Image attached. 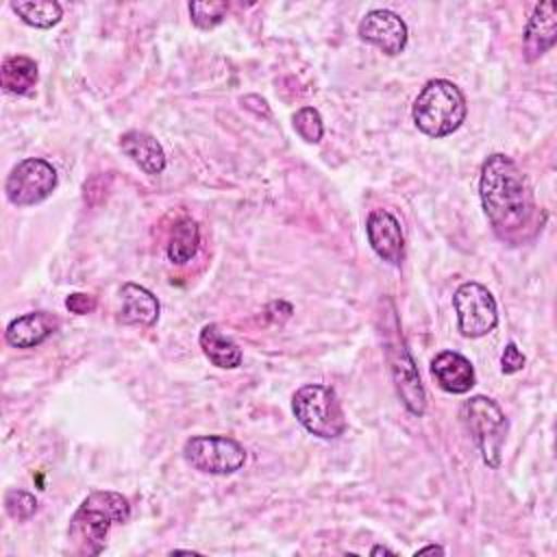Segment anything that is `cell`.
Instances as JSON below:
<instances>
[{"label": "cell", "mask_w": 557, "mask_h": 557, "mask_svg": "<svg viewBox=\"0 0 557 557\" xmlns=\"http://www.w3.org/2000/svg\"><path fill=\"white\" fill-rule=\"evenodd\" d=\"M479 196L500 242L520 246L537 235L540 222L533 189L511 157L494 152L483 161Z\"/></svg>", "instance_id": "6da1fadb"}, {"label": "cell", "mask_w": 557, "mask_h": 557, "mask_svg": "<svg viewBox=\"0 0 557 557\" xmlns=\"http://www.w3.org/2000/svg\"><path fill=\"white\" fill-rule=\"evenodd\" d=\"M128 518L131 505L126 496L111 490L91 492L70 518L67 540L78 555H100L111 527L124 524Z\"/></svg>", "instance_id": "7a4b0ae2"}, {"label": "cell", "mask_w": 557, "mask_h": 557, "mask_svg": "<svg viewBox=\"0 0 557 557\" xmlns=\"http://www.w3.org/2000/svg\"><path fill=\"white\" fill-rule=\"evenodd\" d=\"M411 117L429 137H446L455 133L466 120V98L461 89L446 81L433 78L429 81L413 100Z\"/></svg>", "instance_id": "3957f363"}, {"label": "cell", "mask_w": 557, "mask_h": 557, "mask_svg": "<svg viewBox=\"0 0 557 557\" xmlns=\"http://www.w3.org/2000/svg\"><path fill=\"white\" fill-rule=\"evenodd\" d=\"M292 411L311 435L322 440H335L346 429L342 405L335 389L329 385H302L292 396Z\"/></svg>", "instance_id": "277c9868"}, {"label": "cell", "mask_w": 557, "mask_h": 557, "mask_svg": "<svg viewBox=\"0 0 557 557\" xmlns=\"http://www.w3.org/2000/svg\"><path fill=\"white\" fill-rule=\"evenodd\" d=\"M461 418L481 453L483 463L496 470L500 466L503 444L507 435V418L503 409L492 398L476 394L461 405Z\"/></svg>", "instance_id": "5b68a950"}, {"label": "cell", "mask_w": 557, "mask_h": 557, "mask_svg": "<svg viewBox=\"0 0 557 557\" xmlns=\"http://www.w3.org/2000/svg\"><path fill=\"white\" fill-rule=\"evenodd\" d=\"M385 357L389 366V374L396 387V394L405 409L411 416H424L426 411V392L420 381L418 366L407 348V342L398 329V320L392 313V329L385 331Z\"/></svg>", "instance_id": "8992f818"}, {"label": "cell", "mask_w": 557, "mask_h": 557, "mask_svg": "<svg viewBox=\"0 0 557 557\" xmlns=\"http://www.w3.org/2000/svg\"><path fill=\"white\" fill-rule=\"evenodd\" d=\"M183 459L202 474L226 476L246 463V450L226 435H194L183 444Z\"/></svg>", "instance_id": "52a82bcc"}, {"label": "cell", "mask_w": 557, "mask_h": 557, "mask_svg": "<svg viewBox=\"0 0 557 557\" xmlns=\"http://www.w3.org/2000/svg\"><path fill=\"white\" fill-rule=\"evenodd\" d=\"M453 309L457 313V326L463 337L476 339L492 333L498 324V307L492 292L476 283H461L453 294Z\"/></svg>", "instance_id": "ba28073f"}, {"label": "cell", "mask_w": 557, "mask_h": 557, "mask_svg": "<svg viewBox=\"0 0 557 557\" xmlns=\"http://www.w3.org/2000/svg\"><path fill=\"white\" fill-rule=\"evenodd\" d=\"M57 187V170L37 157L22 159L7 176L4 194L15 207H30L46 200Z\"/></svg>", "instance_id": "9c48e42d"}, {"label": "cell", "mask_w": 557, "mask_h": 557, "mask_svg": "<svg viewBox=\"0 0 557 557\" xmlns=\"http://www.w3.org/2000/svg\"><path fill=\"white\" fill-rule=\"evenodd\" d=\"M357 33L366 44L376 46L387 57L400 54L409 39L405 20L389 9H374L366 13V17L359 22Z\"/></svg>", "instance_id": "30bf717a"}, {"label": "cell", "mask_w": 557, "mask_h": 557, "mask_svg": "<svg viewBox=\"0 0 557 557\" xmlns=\"http://www.w3.org/2000/svg\"><path fill=\"white\" fill-rule=\"evenodd\" d=\"M366 235L379 259L400 265L405 257V237L396 215H392L387 209L370 211L366 220Z\"/></svg>", "instance_id": "8fae6325"}, {"label": "cell", "mask_w": 557, "mask_h": 557, "mask_svg": "<svg viewBox=\"0 0 557 557\" xmlns=\"http://www.w3.org/2000/svg\"><path fill=\"white\" fill-rule=\"evenodd\" d=\"M431 376L448 394H466L474 387L476 374L468 357L455 350H442L431 361Z\"/></svg>", "instance_id": "7c38bea8"}, {"label": "cell", "mask_w": 557, "mask_h": 557, "mask_svg": "<svg viewBox=\"0 0 557 557\" xmlns=\"http://www.w3.org/2000/svg\"><path fill=\"white\" fill-rule=\"evenodd\" d=\"M557 41V4L540 2L524 28V59L531 63L548 52Z\"/></svg>", "instance_id": "4fadbf2b"}, {"label": "cell", "mask_w": 557, "mask_h": 557, "mask_svg": "<svg viewBox=\"0 0 557 557\" xmlns=\"http://www.w3.org/2000/svg\"><path fill=\"white\" fill-rule=\"evenodd\" d=\"M59 329L57 315L48 311H30L9 322L4 339L13 348H35L44 344Z\"/></svg>", "instance_id": "5bb4252c"}, {"label": "cell", "mask_w": 557, "mask_h": 557, "mask_svg": "<svg viewBox=\"0 0 557 557\" xmlns=\"http://www.w3.org/2000/svg\"><path fill=\"white\" fill-rule=\"evenodd\" d=\"M122 307L117 320L128 326H152L159 320V300L157 296L137 283H124L120 287Z\"/></svg>", "instance_id": "9a60e30c"}, {"label": "cell", "mask_w": 557, "mask_h": 557, "mask_svg": "<svg viewBox=\"0 0 557 557\" xmlns=\"http://www.w3.org/2000/svg\"><path fill=\"white\" fill-rule=\"evenodd\" d=\"M120 148L131 161H135L146 174H161L165 170L163 146L144 131H126L120 137Z\"/></svg>", "instance_id": "2e32d148"}, {"label": "cell", "mask_w": 557, "mask_h": 557, "mask_svg": "<svg viewBox=\"0 0 557 557\" xmlns=\"http://www.w3.org/2000/svg\"><path fill=\"white\" fill-rule=\"evenodd\" d=\"M198 344L205 352V357L215 366V368H222V370H235L242 366V348L228 337L224 335V331L220 329V324L215 322H209L200 329V335H198Z\"/></svg>", "instance_id": "e0dca14e"}, {"label": "cell", "mask_w": 557, "mask_h": 557, "mask_svg": "<svg viewBox=\"0 0 557 557\" xmlns=\"http://www.w3.org/2000/svg\"><path fill=\"white\" fill-rule=\"evenodd\" d=\"M0 81H2V89L7 94L24 96L37 83V63L24 54L7 57L0 67Z\"/></svg>", "instance_id": "ac0fdd59"}, {"label": "cell", "mask_w": 557, "mask_h": 557, "mask_svg": "<svg viewBox=\"0 0 557 557\" xmlns=\"http://www.w3.org/2000/svg\"><path fill=\"white\" fill-rule=\"evenodd\" d=\"M198 244H200L198 224L191 218H181L170 231V239L165 248L168 259L176 265H183L198 252Z\"/></svg>", "instance_id": "d6986e66"}, {"label": "cell", "mask_w": 557, "mask_h": 557, "mask_svg": "<svg viewBox=\"0 0 557 557\" xmlns=\"http://www.w3.org/2000/svg\"><path fill=\"white\" fill-rule=\"evenodd\" d=\"M13 13L33 28H52L61 22L63 9L54 0H17L11 2Z\"/></svg>", "instance_id": "ffe728a7"}, {"label": "cell", "mask_w": 557, "mask_h": 557, "mask_svg": "<svg viewBox=\"0 0 557 557\" xmlns=\"http://www.w3.org/2000/svg\"><path fill=\"white\" fill-rule=\"evenodd\" d=\"M294 122V131L300 135V139H305L307 144H318L324 135V124H322V115L318 109L313 107H302L294 113L292 117Z\"/></svg>", "instance_id": "44dd1931"}, {"label": "cell", "mask_w": 557, "mask_h": 557, "mask_svg": "<svg viewBox=\"0 0 557 557\" xmlns=\"http://www.w3.org/2000/svg\"><path fill=\"white\" fill-rule=\"evenodd\" d=\"M226 11H228L226 2H189L191 22L202 30L215 28L226 17Z\"/></svg>", "instance_id": "7402d4cb"}, {"label": "cell", "mask_w": 557, "mask_h": 557, "mask_svg": "<svg viewBox=\"0 0 557 557\" xmlns=\"http://www.w3.org/2000/svg\"><path fill=\"white\" fill-rule=\"evenodd\" d=\"M4 511L17 522L30 520L37 511V498L24 490H9L4 494Z\"/></svg>", "instance_id": "603a6c76"}, {"label": "cell", "mask_w": 557, "mask_h": 557, "mask_svg": "<svg viewBox=\"0 0 557 557\" xmlns=\"http://www.w3.org/2000/svg\"><path fill=\"white\" fill-rule=\"evenodd\" d=\"M524 363H527V359L520 352V348L513 342H509L505 346L503 355H500V370H503V374H516V372H520L524 368Z\"/></svg>", "instance_id": "cb8c5ba5"}, {"label": "cell", "mask_w": 557, "mask_h": 557, "mask_svg": "<svg viewBox=\"0 0 557 557\" xmlns=\"http://www.w3.org/2000/svg\"><path fill=\"white\" fill-rule=\"evenodd\" d=\"M96 296L91 294H83V292H74L65 298V307L70 313H76V315H85V313H91L96 309Z\"/></svg>", "instance_id": "d4e9b609"}, {"label": "cell", "mask_w": 557, "mask_h": 557, "mask_svg": "<svg viewBox=\"0 0 557 557\" xmlns=\"http://www.w3.org/2000/svg\"><path fill=\"white\" fill-rule=\"evenodd\" d=\"M426 553H440V555H444L446 550H444V546H437V544H429V546H422V548H418V550H416V557H418V555H426Z\"/></svg>", "instance_id": "484cf974"}, {"label": "cell", "mask_w": 557, "mask_h": 557, "mask_svg": "<svg viewBox=\"0 0 557 557\" xmlns=\"http://www.w3.org/2000/svg\"><path fill=\"white\" fill-rule=\"evenodd\" d=\"M370 555L372 557H376V555H394V550H389V548H385V546H372V550H370Z\"/></svg>", "instance_id": "4316f807"}]
</instances>
